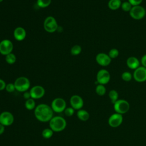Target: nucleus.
<instances>
[{
	"mask_svg": "<svg viewBox=\"0 0 146 146\" xmlns=\"http://www.w3.org/2000/svg\"><path fill=\"white\" fill-rule=\"evenodd\" d=\"M34 115L40 121L47 122L53 117V110L47 104H40L35 107Z\"/></svg>",
	"mask_w": 146,
	"mask_h": 146,
	"instance_id": "f257e3e1",
	"label": "nucleus"
},
{
	"mask_svg": "<svg viewBox=\"0 0 146 146\" xmlns=\"http://www.w3.org/2000/svg\"><path fill=\"white\" fill-rule=\"evenodd\" d=\"M50 128L54 132H60L63 131L66 127V120L59 116L53 117L49 121Z\"/></svg>",
	"mask_w": 146,
	"mask_h": 146,
	"instance_id": "f03ea898",
	"label": "nucleus"
},
{
	"mask_svg": "<svg viewBox=\"0 0 146 146\" xmlns=\"http://www.w3.org/2000/svg\"><path fill=\"white\" fill-rule=\"evenodd\" d=\"M15 90L19 92H26L30 86V82L28 78L25 76L18 78L14 83Z\"/></svg>",
	"mask_w": 146,
	"mask_h": 146,
	"instance_id": "7ed1b4c3",
	"label": "nucleus"
},
{
	"mask_svg": "<svg viewBox=\"0 0 146 146\" xmlns=\"http://www.w3.org/2000/svg\"><path fill=\"white\" fill-rule=\"evenodd\" d=\"M129 13L131 18L136 20H140L145 17L146 11L144 7L140 5H138L132 6Z\"/></svg>",
	"mask_w": 146,
	"mask_h": 146,
	"instance_id": "20e7f679",
	"label": "nucleus"
},
{
	"mask_svg": "<svg viewBox=\"0 0 146 146\" xmlns=\"http://www.w3.org/2000/svg\"><path fill=\"white\" fill-rule=\"evenodd\" d=\"M43 27L48 33H54L58 30V23L55 19L52 16L47 17L44 21Z\"/></svg>",
	"mask_w": 146,
	"mask_h": 146,
	"instance_id": "39448f33",
	"label": "nucleus"
},
{
	"mask_svg": "<svg viewBox=\"0 0 146 146\" xmlns=\"http://www.w3.org/2000/svg\"><path fill=\"white\" fill-rule=\"evenodd\" d=\"M113 108L116 113L122 115L128 111L129 109V104L125 100L118 99L113 104Z\"/></svg>",
	"mask_w": 146,
	"mask_h": 146,
	"instance_id": "423d86ee",
	"label": "nucleus"
},
{
	"mask_svg": "<svg viewBox=\"0 0 146 146\" xmlns=\"http://www.w3.org/2000/svg\"><path fill=\"white\" fill-rule=\"evenodd\" d=\"M51 107L53 111L60 113L65 110L66 107V103L63 99L57 98L52 100Z\"/></svg>",
	"mask_w": 146,
	"mask_h": 146,
	"instance_id": "0eeeda50",
	"label": "nucleus"
},
{
	"mask_svg": "<svg viewBox=\"0 0 146 146\" xmlns=\"http://www.w3.org/2000/svg\"><path fill=\"white\" fill-rule=\"evenodd\" d=\"M111 76L110 72L105 69L100 70L96 75V80L99 84H106L110 80Z\"/></svg>",
	"mask_w": 146,
	"mask_h": 146,
	"instance_id": "6e6552de",
	"label": "nucleus"
},
{
	"mask_svg": "<svg viewBox=\"0 0 146 146\" xmlns=\"http://www.w3.org/2000/svg\"><path fill=\"white\" fill-rule=\"evenodd\" d=\"M13 50V44L9 39H3L0 42V53L3 55L11 53Z\"/></svg>",
	"mask_w": 146,
	"mask_h": 146,
	"instance_id": "1a4fd4ad",
	"label": "nucleus"
},
{
	"mask_svg": "<svg viewBox=\"0 0 146 146\" xmlns=\"http://www.w3.org/2000/svg\"><path fill=\"white\" fill-rule=\"evenodd\" d=\"M133 77L137 82H144L146 80V68L143 66H139L135 70Z\"/></svg>",
	"mask_w": 146,
	"mask_h": 146,
	"instance_id": "9d476101",
	"label": "nucleus"
},
{
	"mask_svg": "<svg viewBox=\"0 0 146 146\" xmlns=\"http://www.w3.org/2000/svg\"><path fill=\"white\" fill-rule=\"evenodd\" d=\"M14 116L13 114L8 111L2 112L0 114V124L4 126H9L14 122Z\"/></svg>",
	"mask_w": 146,
	"mask_h": 146,
	"instance_id": "9b49d317",
	"label": "nucleus"
},
{
	"mask_svg": "<svg viewBox=\"0 0 146 146\" xmlns=\"http://www.w3.org/2000/svg\"><path fill=\"white\" fill-rule=\"evenodd\" d=\"M123 116L121 114L115 113L111 115L108 120V124L113 128L119 127L123 122Z\"/></svg>",
	"mask_w": 146,
	"mask_h": 146,
	"instance_id": "f8f14e48",
	"label": "nucleus"
},
{
	"mask_svg": "<svg viewBox=\"0 0 146 146\" xmlns=\"http://www.w3.org/2000/svg\"><path fill=\"white\" fill-rule=\"evenodd\" d=\"M30 93L31 98L37 99H40L44 96L45 94V90L42 86L38 85L33 87L30 91Z\"/></svg>",
	"mask_w": 146,
	"mask_h": 146,
	"instance_id": "ddd939ff",
	"label": "nucleus"
},
{
	"mask_svg": "<svg viewBox=\"0 0 146 146\" xmlns=\"http://www.w3.org/2000/svg\"><path fill=\"white\" fill-rule=\"evenodd\" d=\"M96 61L99 65L102 66H107L111 62V59L108 54L100 52L96 56Z\"/></svg>",
	"mask_w": 146,
	"mask_h": 146,
	"instance_id": "4468645a",
	"label": "nucleus"
},
{
	"mask_svg": "<svg viewBox=\"0 0 146 146\" xmlns=\"http://www.w3.org/2000/svg\"><path fill=\"white\" fill-rule=\"evenodd\" d=\"M70 104L74 110H80L83 106V99L78 95H72L70 98Z\"/></svg>",
	"mask_w": 146,
	"mask_h": 146,
	"instance_id": "2eb2a0df",
	"label": "nucleus"
},
{
	"mask_svg": "<svg viewBox=\"0 0 146 146\" xmlns=\"http://www.w3.org/2000/svg\"><path fill=\"white\" fill-rule=\"evenodd\" d=\"M13 35L14 38L16 40L18 41H22L26 38V31L23 27H18L14 30Z\"/></svg>",
	"mask_w": 146,
	"mask_h": 146,
	"instance_id": "dca6fc26",
	"label": "nucleus"
},
{
	"mask_svg": "<svg viewBox=\"0 0 146 146\" xmlns=\"http://www.w3.org/2000/svg\"><path fill=\"white\" fill-rule=\"evenodd\" d=\"M127 66L132 70H136L140 66V62L135 56H129L126 61Z\"/></svg>",
	"mask_w": 146,
	"mask_h": 146,
	"instance_id": "f3484780",
	"label": "nucleus"
},
{
	"mask_svg": "<svg viewBox=\"0 0 146 146\" xmlns=\"http://www.w3.org/2000/svg\"><path fill=\"white\" fill-rule=\"evenodd\" d=\"M121 0H110L108 2V7L112 10H116L121 7Z\"/></svg>",
	"mask_w": 146,
	"mask_h": 146,
	"instance_id": "a211bd4d",
	"label": "nucleus"
},
{
	"mask_svg": "<svg viewBox=\"0 0 146 146\" xmlns=\"http://www.w3.org/2000/svg\"><path fill=\"white\" fill-rule=\"evenodd\" d=\"M77 116L80 120L82 121H86L89 119L90 114L84 110H79L77 112Z\"/></svg>",
	"mask_w": 146,
	"mask_h": 146,
	"instance_id": "6ab92c4d",
	"label": "nucleus"
},
{
	"mask_svg": "<svg viewBox=\"0 0 146 146\" xmlns=\"http://www.w3.org/2000/svg\"><path fill=\"white\" fill-rule=\"evenodd\" d=\"M108 96L112 104H114L118 100L119 94L118 92L115 90H111L108 94Z\"/></svg>",
	"mask_w": 146,
	"mask_h": 146,
	"instance_id": "aec40b11",
	"label": "nucleus"
},
{
	"mask_svg": "<svg viewBox=\"0 0 146 146\" xmlns=\"http://www.w3.org/2000/svg\"><path fill=\"white\" fill-rule=\"evenodd\" d=\"M95 91L96 92V94L99 95V96H103L104 95L106 92V88L105 87V86L103 84H99L98 85H97V86L96 87V89H95Z\"/></svg>",
	"mask_w": 146,
	"mask_h": 146,
	"instance_id": "412c9836",
	"label": "nucleus"
},
{
	"mask_svg": "<svg viewBox=\"0 0 146 146\" xmlns=\"http://www.w3.org/2000/svg\"><path fill=\"white\" fill-rule=\"evenodd\" d=\"M16 60H17L16 56L12 52L6 55L5 60L7 63L10 64H14L16 62Z\"/></svg>",
	"mask_w": 146,
	"mask_h": 146,
	"instance_id": "4be33fe9",
	"label": "nucleus"
},
{
	"mask_svg": "<svg viewBox=\"0 0 146 146\" xmlns=\"http://www.w3.org/2000/svg\"><path fill=\"white\" fill-rule=\"evenodd\" d=\"M25 107L29 110H33L35 107V102L33 98H30L26 100L25 102Z\"/></svg>",
	"mask_w": 146,
	"mask_h": 146,
	"instance_id": "5701e85b",
	"label": "nucleus"
},
{
	"mask_svg": "<svg viewBox=\"0 0 146 146\" xmlns=\"http://www.w3.org/2000/svg\"><path fill=\"white\" fill-rule=\"evenodd\" d=\"M53 131L51 128H45L42 132V136L45 139L50 138L53 135Z\"/></svg>",
	"mask_w": 146,
	"mask_h": 146,
	"instance_id": "b1692460",
	"label": "nucleus"
},
{
	"mask_svg": "<svg viewBox=\"0 0 146 146\" xmlns=\"http://www.w3.org/2000/svg\"><path fill=\"white\" fill-rule=\"evenodd\" d=\"M51 2V0H37L36 3L39 7L45 8L48 7Z\"/></svg>",
	"mask_w": 146,
	"mask_h": 146,
	"instance_id": "393cba45",
	"label": "nucleus"
},
{
	"mask_svg": "<svg viewBox=\"0 0 146 146\" xmlns=\"http://www.w3.org/2000/svg\"><path fill=\"white\" fill-rule=\"evenodd\" d=\"M120 7L124 11L129 12L132 7V6L128 1H124V2L121 3Z\"/></svg>",
	"mask_w": 146,
	"mask_h": 146,
	"instance_id": "a878e982",
	"label": "nucleus"
},
{
	"mask_svg": "<svg viewBox=\"0 0 146 146\" xmlns=\"http://www.w3.org/2000/svg\"><path fill=\"white\" fill-rule=\"evenodd\" d=\"M82 51V47L76 44L74 45L71 49V54L73 55H78L80 54Z\"/></svg>",
	"mask_w": 146,
	"mask_h": 146,
	"instance_id": "bb28decb",
	"label": "nucleus"
},
{
	"mask_svg": "<svg viewBox=\"0 0 146 146\" xmlns=\"http://www.w3.org/2000/svg\"><path fill=\"white\" fill-rule=\"evenodd\" d=\"M121 79L125 82H129L132 78V74L128 71H125L122 73L121 75Z\"/></svg>",
	"mask_w": 146,
	"mask_h": 146,
	"instance_id": "cd10ccee",
	"label": "nucleus"
},
{
	"mask_svg": "<svg viewBox=\"0 0 146 146\" xmlns=\"http://www.w3.org/2000/svg\"><path fill=\"white\" fill-rule=\"evenodd\" d=\"M108 55H109V56L111 58V59H115L118 56V55H119V52L117 48H113L110 50Z\"/></svg>",
	"mask_w": 146,
	"mask_h": 146,
	"instance_id": "c85d7f7f",
	"label": "nucleus"
},
{
	"mask_svg": "<svg viewBox=\"0 0 146 146\" xmlns=\"http://www.w3.org/2000/svg\"><path fill=\"white\" fill-rule=\"evenodd\" d=\"M75 110L72 107H68L65 109L64 113L67 116H71L74 113Z\"/></svg>",
	"mask_w": 146,
	"mask_h": 146,
	"instance_id": "c756f323",
	"label": "nucleus"
},
{
	"mask_svg": "<svg viewBox=\"0 0 146 146\" xmlns=\"http://www.w3.org/2000/svg\"><path fill=\"white\" fill-rule=\"evenodd\" d=\"M5 89L8 92H13L15 90L14 84V83H8L7 84H6Z\"/></svg>",
	"mask_w": 146,
	"mask_h": 146,
	"instance_id": "7c9ffc66",
	"label": "nucleus"
},
{
	"mask_svg": "<svg viewBox=\"0 0 146 146\" xmlns=\"http://www.w3.org/2000/svg\"><path fill=\"white\" fill-rule=\"evenodd\" d=\"M128 1L132 5V6L140 5L143 2V0H128Z\"/></svg>",
	"mask_w": 146,
	"mask_h": 146,
	"instance_id": "2f4dec72",
	"label": "nucleus"
},
{
	"mask_svg": "<svg viewBox=\"0 0 146 146\" xmlns=\"http://www.w3.org/2000/svg\"><path fill=\"white\" fill-rule=\"evenodd\" d=\"M6 86V84L5 82L3 80L0 79V91H2L5 89Z\"/></svg>",
	"mask_w": 146,
	"mask_h": 146,
	"instance_id": "473e14b6",
	"label": "nucleus"
},
{
	"mask_svg": "<svg viewBox=\"0 0 146 146\" xmlns=\"http://www.w3.org/2000/svg\"><path fill=\"white\" fill-rule=\"evenodd\" d=\"M141 63L142 64V66L146 68V54L144 55L141 59Z\"/></svg>",
	"mask_w": 146,
	"mask_h": 146,
	"instance_id": "72a5a7b5",
	"label": "nucleus"
},
{
	"mask_svg": "<svg viewBox=\"0 0 146 146\" xmlns=\"http://www.w3.org/2000/svg\"><path fill=\"white\" fill-rule=\"evenodd\" d=\"M23 98L25 99H26V100L30 99L31 98V95H30V92H27V91L25 92L24 94H23Z\"/></svg>",
	"mask_w": 146,
	"mask_h": 146,
	"instance_id": "f704fd0d",
	"label": "nucleus"
},
{
	"mask_svg": "<svg viewBox=\"0 0 146 146\" xmlns=\"http://www.w3.org/2000/svg\"><path fill=\"white\" fill-rule=\"evenodd\" d=\"M5 131V126L0 124V135L2 134Z\"/></svg>",
	"mask_w": 146,
	"mask_h": 146,
	"instance_id": "c9c22d12",
	"label": "nucleus"
},
{
	"mask_svg": "<svg viewBox=\"0 0 146 146\" xmlns=\"http://www.w3.org/2000/svg\"><path fill=\"white\" fill-rule=\"evenodd\" d=\"M3 1V0H0V2H2Z\"/></svg>",
	"mask_w": 146,
	"mask_h": 146,
	"instance_id": "e433bc0d",
	"label": "nucleus"
},
{
	"mask_svg": "<svg viewBox=\"0 0 146 146\" xmlns=\"http://www.w3.org/2000/svg\"><path fill=\"white\" fill-rule=\"evenodd\" d=\"M122 1H126V0H122Z\"/></svg>",
	"mask_w": 146,
	"mask_h": 146,
	"instance_id": "4c0bfd02",
	"label": "nucleus"
}]
</instances>
